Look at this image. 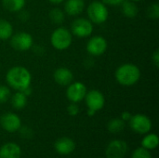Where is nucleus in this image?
Masks as SVG:
<instances>
[{"label": "nucleus", "instance_id": "1", "mask_svg": "<svg viewBox=\"0 0 159 158\" xmlns=\"http://www.w3.org/2000/svg\"><path fill=\"white\" fill-rule=\"evenodd\" d=\"M6 81L11 88L17 91H23L31 86L32 75L25 67L14 66L7 71Z\"/></svg>", "mask_w": 159, "mask_h": 158}, {"label": "nucleus", "instance_id": "2", "mask_svg": "<svg viewBox=\"0 0 159 158\" xmlns=\"http://www.w3.org/2000/svg\"><path fill=\"white\" fill-rule=\"evenodd\" d=\"M116 81L125 87H131L138 83L141 78L140 68L133 63H125L120 65L115 74Z\"/></svg>", "mask_w": 159, "mask_h": 158}, {"label": "nucleus", "instance_id": "3", "mask_svg": "<svg viewBox=\"0 0 159 158\" xmlns=\"http://www.w3.org/2000/svg\"><path fill=\"white\" fill-rule=\"evenodd\" d=\"M73 42L72 33L65 27H58L55 29L50 36V43L52 47L58 50H65L71 47Z\"/></svg>", "mask_w": 159, "mask_h": 158}, {"label": "nucleus", "instance_id": "4", "mask_svg": "<svg viewBox=\"0 0 159 158\" xmlns=\"http://www.w3.org/2000/svg\"><path fill=\"white\" fill-rule=\"evenodd\" d=\"M89 20L95 24L105 22L109 16V11L106 5L101 1H93L89 4L87 9Z\"/></svg>", "mask_w": 159, "mask_h": 158}, {"label": "nucleus", "instance_id": "5", "mask_svg": "<svg viewBox=\"0 0 159 158\" xmlns=\"http://www.w3.org/2000/svg\"><path fill=\"white\" fill-rule=\"evenodd\" d=\"M92 32H93V23L89 19L77 18L72 23L71 33L79 38L90 36Z\"/></svg>", "mask_w": 159, "mask_h": 158}, {"label": "nucleus", "instance_id": "6", "mask_svg": "<svg viewBox=\"0 0 159 158\" xmlns=\"http://www.w3.org/2000/svg\"><path fill=\"white\" fill-rule=\"evenodd\" d=\"M129 126L133 131L139 134H147L152 129L151 119L143 114H137L129 119Z\"/></svg>", "mask_w": 159, "mask_h": 158}, {"label": "nucleus", "instance_id": "7", "mask_svg": "<svg viewBox=\"0 0 159 158\" xmlns=\"http://www.w3.org/2000/svg\"><path fill=\"white\" fill-rule=\"evenodd\" d=\"M10 39L11 47L18 51H26L29 50L34 45L33 36L25 32H20L16 34H12Z\"/></svg>", "mask_w": 159, "mask_h": 158}, {"label": "nucleus", "instance_id": "8", "mask_svg": "<svg viewBox=\"0 0 159 158\" xmlns=\"http://www.w3.org/2000/svg\"><path fill=\"white\" fill-rule=\"evenodd\" d=\"M66 97L71 102L78 103L85 99V96L88 92L87 87L82 82H72L67 86Z\"/></svg>", "mask_w": 159, "mask_h": 158}, {"label": "nucleus", "instance_id": "9", "mask_svg": "<svg viewBox=\"0 0 159 158\" xmlns=\"http://www.w3.org/2000/svg\"><path fill=\"white\" fill-rule=\"evenodd\" d=\"M85 101L88 109L92 110L94 112L102 110L105 104V98L103 94L98 89H92L88 91L85 96Z\"/></svg>", "mask_w": 159, "mask_h": 158}, {"label": "nucleus", "instance_id": "10", "mask_svg": "<svg viewBox=\"0 0 159 158\" xmlns=\"http://www.w3.org/2000/svg\"><path fill=\"white\" fill-rule=\"evenodd\" d=\"M107 41L102 35L92 36L87 43V51L91 56H102L107 50Z\"/></svg>", "mask_w": 159, "mask_h": 158}, {"label": "nucleus", "instance_id": "11", "mask_svg": "<svg viewBox=\"0 0 159 158\" xmlns=\"http://www.w3.org/2000/svg\"><path fill=\"white\" fill-rule=\"evenodd\" d=\"M0 125L6 131L13 133L20 129L21 120L18 115L8 112L0 117Z\"/></svg>", "mask_w": 159, "mask_h": 158}, {"label": "nucleus", "instance_id": "12", "mask_svg": "<svg viewBox=\"0 0 159 158\" xmlns=\"http://www.w3.org/2000/svg\"><path fill=\"white\" fill-rule=\"evenodd\" d=\"M128 152V144L124 141H112L105 150L107 158H124Z\"/></svg>", "mask_w": 159, "mask_h": 158}, {"label": "nucleus", "instance_id": "13", "mask_svg": "<svg viewBox=\"0 0 159 158\" xmlns=\"http://www.w3.org/2000/svg\"><path fill=\"white\" fill-rule=\"evenodd\" d=\"M53 78L58 85L66 87L73 82L74 74L72 71H70V69L66 67H60L55 70L53 74Z\"/></svg>", "mask_w": 159, "mask_h": 158}, {"label": "nucleus", "instance_id": "14", "mask_svg": "<svg viewBox=\"0 0 159 158\" xmlns=\"http://www.w3.org/2000/svg\"><path fill=\"white\" fill-rule=\"evenodd\" d=\"M54 147L58 154L61 156H68L75 151V143L72 139L68 137H62L55 142Z\"/></svg>", "mask_w": 159, "mask_h": 158}, {"label": "nucleus", "instance_id": "15", "mask_svg": "<svg viewBox=\"0 0 159 158\" xmlns=\"http://www.w3.org/2000/svg\"><path fill=\"white\" fill-rule=\"evenodd\" d=\"M20 147L15 142H7L0 147V158H20Z\"/></svg>", "mask_w": 159, "mask_h": 158}, {"label": "nucleus", "instance_id": "16", "mask_svg": "<svg viewBox=\"0 0 159 158\" xmlns=\"http://www.w3.org/2000/svg\"><path fill=\"white\" fill-rule=\"evenodd\" d=\"M85 8L84 0H66L64 4V11L69 16L80 15Z\"/></svg>", "mask_w": 159, "mask_h": 158}, {"label": "nucleus", "instance_id": "17", "mask_svg": "<svg viewBox=\"0 0 159 158\" xmlns=\"http://www.w3.org/2000/svg\"><path fill=\"white\" fill-rule=\"evenodd\" d=\"M122 12L127 18H135L139 12V8L135 2L131 0H125L122 4Z\"/></svg>", "mask_w": 159, "mask_h": 158}, {"label": "nucleus", "instance_id": "18", "mask_svg": "<svg viewBox=\"0 0 159 158\" xmlns=\"http://www.w3.org/2000/svg\"><path fill=\"white\" fill-rule=\"evenodd\" d=\"M26 0H2L3 7L10 12H19L22 10Z\"/></svg>", "mask_w": 159, "mask_h": 158}, {"label": "nucleus", "instance_id": "19", "mask_svg": "<svg viewBox=\"0 0 159 158\" xmlns=\"http://www.w3.org/2000/svg\"><path fill=\"white\" fill-rule=\"evenodd\" d=\"M12 24L5 19H0V40H7L12 36Z\"/></svg>", "mask_w": 159, "mask_h": 158}, {"label": "nucleus", "instance_id": "20", "mask_svg": "<svg viewBox=\"0 0 159 158\" xmlns=\"http://www.w3.org/2000/svg\"><path fill=\"white\" fill-rule=\"evenodd\" d=\"M11 104L17 110L23 109L27 104V96L22 91H17L11 97Z\"/></svg>", "mask_w": 159, "mask_h": 158}, {"label": "nucleus", "instance_id": "21", "mask_svg": "<svg viewBox=\"0 0 159 158\" xmlns=\"http://www.w3.org/2000/svg\"><path fill=\"white\" fill-rule=\"evenodd\" d=\"M159 144L158 136L155 133L147 134L142 141V147L147 150H155Z\"/></svg>", "mask_w": 159, "mask_h": 158}, {"label": "nucleus", "instance_id": "22", "mask_svg": "<svg viewBox=\"0 0 159 158\" xmlns=\"http://www.w3.org/2000/svg\"><path fill=\"white\" fill-rule=\"evenodd\" d=\"M125 121H123L121 118H114L111 119L107 124V129L110 133L117 134L124 130L125 129Z\"/></svg>", "mask_w": 159, "mask_h": 158}, {"label": "nucleus", "instance_id": "23", "mask_svg": "<svg viewBox=\"0 0 159 158\" xmlns=\"http://www.w3.org/2000/svg\"><path fill=\"white\" fill-rule=\"evenodd\" d=\"M48 17H49L50 21L52 23H54V24H61L65 20L64 12L61 8H59V7L52 8L49 11V13H48Z\"/></svg>", "mask_w": 159, "mask_h": 158}, {"label": "nucleus", "instance_id": "24", "mask_svg": "<svg viewBox=\"0 0 159 158\" xmlns=\"http://www.w3.org/2000/svg\"><path fill=\"white\" fill-rule=\"evenodd\" d=\"M146 14L148 18L152 20H157L159 18V5L157 3L152 4L148 7Z\"/></svg>", "mask_w": 159, "mask_h": 158}, {"label": "nucleus", "instance_id": "25", "mask_svg": "<svg viewBox=\"0 0 159 158\" xmlns=\"http://www.w3.org/2000/svg\"><path fill=\"white\" fill-rule=\"evenodd\" d=\"M10 89L7 86L0 85V104L7 102L10 98Z\"/></svg>", "mask_w": 159, "mask_h": 158}, {"label": "nucleus", "instance_id": "26", "mask_svg": "<svg viewBox=\"0 0 159 158\" xmlns=\"http://www.w3.org/2000/svg\"><path fill=\"white\" fill-rule=\"evenodd\" d=\"M131 158H152V156L149 153V150L143 147H140L133 152Z\"/></svg>", "mask_w": 159, "mask_h": 158}, {"label": "nucleus", "instance_id": "27", "mask_svg": "<svg viewBox=\"0 0 159 158\" xmlns=\"http://www.w3.org/2000/svg\"><path fill=\"white\" fill-rule=\"evenodd\" d=\"M67 112L71 116H75L79 114V107L77 105V103L72 102L71 104L68 105L67 107Z\"/></svg>", "mask_w": 159, "mask_h": 158}, {"label": "nucleus", "instance_id": "28", "mask_svg": "<svg viewBox=\"0 0 159 158\" xmlns=\"http://www.w3.org/2000/svg\"><path fill=\"white\" fill-rule=\"evenodd\" d=\"M152 61L155 64L156 67L159 66V50L157 49L154 51V53L152 54Z\"/></svg>", "mask_w": 159, "mask_h": 158}, {"label": "nucleus", "instance_id": "29", "mask_svg": "<svg viewBox=\"0 0 159 158\" xmlns=\"http://www.w3.org/2000/svg\"><path fill=\"white\" fill-rule=\"evenodd\" d=\"M125 0H102V3L109 6H118L121 5Z\"/></svg>", "mask_w": 159, "mask_h": 158}, {"label": "nucleus", "instance_id": "30", "mask_svg": "<svg viewBox=\"0 0 159 158\" xmlns=\"http://www.w3.org/2000/svg\"><path fill=\"white\" fill-rule=\"evenodd\" d=\"M131 116L132 115H131V114L129 112H123L122 115H121V119L123 121L127 122V121H129V119L131 118Z\"/></svg>", "mask_w": 159, "mask_h": 158}, {"label": "nucleus", "instance_id": "31", "mask_svg": "<svg viewBox=\"0 0 159 158\" xmlns=\"http://www.w3.org/2000/svg\"><path fill=\"white\" fill-rule=\"evenodd\" d=\"M49 3H51L52 5H60L62 2H64V0H48Z\"/></svg>", "mask_w": 159, "mask_h": 158}, {"label": "nucleus", "instance_id": "32", "mask_svg": "<svg viewBox=\"0 0 159 158\" xmlns=\"http://www.w3.org/2000/svg\"><path fill=\"white\" fill-rule=\"evenodd\" d=\"M95 114H96V112H94V111H92V110L88 109V115H89V116H93Z\"/></svg>", "mask_w": 159, "mask_h": 158}, {"label": "nucleus", "instance_id": "33", "mask_svg": "<svg viewBox=\"0 0 159 158\" xmlns=\"http://www.w3.org/2000/svg\"><path fill=\"white\" fill-rule=\"evenodd\" d=\"M131 1H133V2H139V1H142V0H131Z\"/></svg>", "mask_w": 159, "mask_h": 158}]
</instances>
